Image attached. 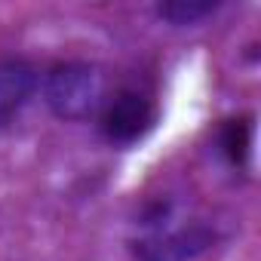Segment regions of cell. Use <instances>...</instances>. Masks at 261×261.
I'll return each instance as SVG.
<instances>
[{"label": "cell", "instance_id": "cell-3", "mask_svg": "<svg viewBox=\"0 0 261 261\" xmlns=\"http://www.w3.org/2000/svg\"><path fill=\"white\" fill-rule=\"evenodd\" d=\"M154 126V105L139 92H120L108 101L101 114L105 136L117 145H133L139 142L148 129Z\"/></svg>", "mask_w": 261, "mask_h": 261}, {"label": "cell", "instance_id": "cell-6", "mask_svg": "<svg viewBox=\"0 0 261 261\" xmlns=\"http://www.w3.org/2000/svg\"><path fill=\"white\" fill-rule=\"evenodd\" d=\"M221 148L227 154V160L233 166H243L249 160V148H252V120L249 117H240V120H230L221 133Z\"/></svg>", "mask_w": 261, "mask_h": 261}, {"label": "cell", "instance_id": "cell-4", "mask_svg": "<svg viewBox=\"0 0 261 261\" xmlns=\"http://www.w3.org/2000/svg\"><path fill=\"white\" fill-rule=\"evenodd\" d=\"M37 86V71L22 59H0V126L19 117Z\"/></svg>", "mask_w": 261, "mask_h": 261}, {"label": "cell", "instance_id": "cell-5", "mask_svg": "<svg viewBox=\"0 0 261 261\" xmlns=\"http://www.w3.org/2000/svg\"><path fill=\"white\" fill-rule=\"evenodd\" d=\"M218 10L215 0H166V4L157 7V16L166 19L169 25H197L206 16H212Z\"/></svg>", "mask_w": 261, "mask_h": 261}, {"label": "cell", "instance_id": "cell-1", "mask_svg": "<svg viewBox=\"0 0 261 261\" xmlns=\"http://www.w3.org/2000/svg\"><path fill=\"white\" fill-rule=\"evenodd\" d=\"M101 74L86 62H59L49 68L43 95L56 117L86 120L101 105Z\"/></svg>", "mask_w": 261, "mask_h": 261}, {"label": "cell", "instance_id": "cell-2", "mask_svg": "<svg viewBox=\"0 0 261 261\" xmlns=\"http://www.w3.org/2000/svg\"><path fill=\"white\" fill-rule=\"evenodd\" d=\"M215 243V230L206 224H188L166 233L133 243V261H197Z\"/></svg>", "mask_w": 261, "mask_h": 261}]
</instances>
